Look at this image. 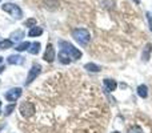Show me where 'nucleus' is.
Segmentation results:
<instances>
[{"label":"nucleus","mask_w":152,"mask_h":133,"mask_svg":"<svg viewBox=\"0 0 152 133\" xmlns=\"http://www.w3.org/2000/svg\"><path fill=\"white\" fill-rule=\"evenodd\" d=\"M112 133H120V132H118V131H115V132H112Z\"/></svg>","instance_id":"25"},{"label":"nucleus","mask_w":152,"mask_h":133,"mask_svg":"<svg viewBox=\"0 0 152 133\" xmlns=\"http://www.w3.org/2000/svg\"><path fill=\"white\" fill-rule=\"evenodd\" d=\"M128 133H143V131H142V128H140V126H132L131 129H129L128 131Z\"/></svg>","instance_id":"20"},{"label":"nucleus","mask_w":152,"mask_h":133,"mask_svg":"<svg viewBox=\"0 0 152 133\" xmlns=\"http://www.w3.org/2000/svg\"><path fill=\"white\" fill-rule=\"evenodd\" d=\"M1 9L5 11L7 13H10L13 19H21L23 17V11L19 5L13 4V3H5L1 5Z\"/></svg>","instance_id":"3"},{"label":"nucleus","mask_w":152,"mask_h":133,"mask_svg":"<svg viewBox=\"0 0 152 133\" xmlns=\"http://www.w3.org/2000/svg\"><path fill=\"white\" fill-rule=\"evenodd\" d=\"M59 61H60L61 64H64V65H67V64L71 63V57H69L64 51H60V53H59Z\"/></svg>","instance_id":"10"},{"label":"nucleus","mask_w":152,"mask_h":133,"mask_svg":"<svg viewBox=\"0 0 152 133\" xmlns=\"http://www.w3.org/2000/svg\"><path fill=\"white\" fill-rule=\"evenodd\" d=\"M13 41L12 40H0V49H8V48H12Z\"/></svg>","instance_id":"15"},{"label":"nucleus","mask_w":152,"mask_h":133,"mask_svg":"<svg viewBox=\"0 0 152 133\" xmlns=\"http://www.w3.org/2000/svg\"><path fill=\"white\" fill-rule=\"evenodd\" d=\"M84 68H86L87 70H89V72H100V68L99 65H96V64H94V63H88V64H86L84 65Z\"/></svg>","instance_id":"16"},{"label":"nucleus","mask_w":152,"mask_h":133,"mask_svg":"<svg viewBox=\"0 0 152 133\" xmlns=\"http://www.w3.org/2000/svg\"><path fill=\"white\" fill-rule=\"evenodd\" d=\"M3 70H4V67H3V65H0V73H1Z\"/></svg>","instance_id":"23"},{"label":"nucleus","mask_w":152,"mask_h":133,"mask_svg":"<svg viewBox=\"0 0 152 133\" xmlns=\"http://www.w3.org/2000/svg\"><path fill=\"white\" fill-rule=\"evenodd\" d=\"M137 94H139L142 99H145V97L148 96V88L144 85V84H142V85L137 86Z\"/></svg>","instance_id":"13"},{"label":"nucleus","mask_w":152,"mask_h":133,"mask_svg":"<svg viewBox=\"0 0 152 133\" xmlns=\"http://www.w3.org/2000/svg\"><path fill=\"white\" fill-rule=\"evenodd\" d=\"M7 61L10 64H12V65H21L24 63V57L20 55H11V56H8Z\"/></svg>","instance_id":"8"},{"label":"nucleus","mask_w":152,"mask_h":133,"mask_svg":"<svg viewBox=\"0 0 152 133\" xmlns=\"http://www.w3.org/2000/svg\"><path fill=\"white\" fill-rule=\"evenodd\" d=\"M0 107H1V101H0Z\"/></svg>","instance_id":"27"},{"label":"nucleus","mask_w":152,"mask_h":133,"mask_svg":"<svg viewBox=\"0 0 152 133\" xmlns=\"http://www.w3.org/2000/svg\"><path fill=\"white\" fill-rule=\"evenodd\" d=\"M15 109V104H11V105H8L7 108H5V115H11V112Z\"/></svg>","instance_id":"21"},{"label":"nucleus","mask_w":152,"mask_h":133,"mask_svg":"<svg viewBox=\"0 0 152 133\" xmlns=\"http://www.w3.org/2000/svg\"><path fill=\"white\" fill-rule=\"evenodd\" d=\"M5 99L8 100V101H16V100L19 99V97L21 96V88H12L10 89V91H7V93L4 94Z\"/></svg>","instance_id":"6"},{"label":"nucleus","mask_w":152,"mask_h":133,"mask_svg":"<svg viewBox=\"0 0 152 133\" xmlns=\"http://www.w3.org/2000/svg\"><path fill=\"white\" fill-rule=\"evenodd\" d=\"M42 72V67L39 65V64H34L32 68L29 69L28 72V76H27V81H26V85H29V84L32 83V81L35 80V78L39 76V73Z\"/></svg>","instance_id":"5"},{"label":"nucleus","mask_w":152,"mask_h":133,"mask_svg":"<svg viewBox=\"0 0 152 133\" xmlns=\"http://www.w3.org/2000/svg\"><path fill=\"white\" fill-rule=\"evenodd\" d=\"M43 59H44L47 63H52V61L55 60V49H53L52 44H48V45H47Z\"/></svg>","instance_id":"7"},{"label":"nucleus","mask_w":152,"mask_h":133,"mask_svg":"<svg viewBox=\"0 0 152 133\" xmlns=\"http://www.w3.org/2000/svg\"><path fill=\"white\" fill-rule=\"evenodd\" d=\"M29 47H31V43L23 41V43H20V44H19L15 49L18 51V52H23V51H26V49H29Z\"/></svg>","instance_id":"17"},{"label":"nucleus","mask_w":152,"mask_h":133,"mask_svg":"<svg viewBox=\"0 0 152 133\" xmlns=\"http://www.w3.org/2000/svg\"><path fill=\"white\" fill-rule=\"evenodd\" d=\"M43 33V28L42 27H34V28H31L29 29V32H28V36L29 37H35V36H40V35Z\"/></svg>","instance_id":"11"},{"label":"nucleus","mask_w":152,"mask_h":133,"mask_svg":"<svg viewBox=\"0 0 152 133\" xmlns=\"http://www.w3.org/2000/svg\"><path fill=\"white\" fill-rule=\"evenodd\" d=\"M134 1L136 3V4H139V3H140V0H134Z\"/></svg>","instance_id":"24"},{"label":"nucleus","mask_w":152,"mask_h":133,"mask_svg":"<svg viewBox=\"0 0 152 133\" xmlns=\"http://www.w3.org/2000/svg\"><path fill=\"white\" fill-rule=\"evenodd\" d=\"M0 1H1V0H0Z\"/></svg>","instance_id":"28"},{"label":"nucleus","mask_w":152,"mask_h":133,"mask_svg":"<svg viewBox=\"0 0 152 133\" xmlns=\"http://www.w3.org/2000/svg\"><path fill=\"white\" fill-rule=\"evenodd\" d=\"M1 61H3V57H0V63H1Z\"/></svg>","instance_id":"26"},{"label":"nucleus","mask_w":152,"mask_h":133,"mask_svg":"<svg viewBox=\"0 0 152 133\" xmlns=\"http://www.w3.org/2000/svg\"><path fill=\"white\" fill-rule=\"evenodd\" d=\"M151 51H152V45H151V44H147V47H145L144 52H143V60H144V61H148V60H150Z\"/></svg>","instance_id":"18"},{"label":"nucleus","mask_w":152,"mask_h":133,"mask_svg":"<svg viewBox=\"0 0 152 133\" xmlns=\"http://www.w3.org/2000/svg\"><path fill=\"white\" fill-rule=\"evenodd\" d=\"M19 110H20L21 116L23 117H31L32 115L35 113V105L32 104V102H28V101H24L20 104V107H19Z\"/></svg>","instance_id":"4"},{"label":"nucleus","mask_w":152,"mask_h":133,"mask_svg":"<svg viewBox=\"0 0 152 133\" xmlns=\"http://www.w3.org/2000/svg\"><path fill=\"white\" fill-rule=\"evenodd\" d=\"M11 37H12V41H20L21 39L24 37V32L21 31V29H19V31H15V32H12L11 33Z\"/></svg>","instance_id":"12"},{"label":"nucleus","mask_w":152,"mask_h":133,"mask_svg":"<svg viewBox=\"0 0 152 133\" xmlns=\"http://www.w3.org/2000/svg\"><path fill=\"white\" fill-rule=\"evenodd\" d=\"M103 84H104L105 91H107V92H113L116 89V86H118L116 81L112 80V78H105V80L103 81Z\"/></svg>","instance_id":"9"},{"label":"nucleus","mask_w":152,"mask_h":133,"mask_svg":"<svg viewBox=\"0 0 152 133\" xmlns=\"http://www.w3.org/2000/svg\"><path fill=\"white\" fill-rule=\"evenodd\" d=\"M26 25L34 28V27H36V20H35V19H28V20L26 21Z\"/></svg>","instance_id":"19"},{"label":"nucleus","mask_w":152,"mask_h":133,"mask_svg":"<svg viewBox=\"0 0 152 133\" xmlns=\"http://www.w3.org/2000/svg\"><path fill=\"white\" fill-rule=\"evenodd\" d=\"M147 20H148V27L152 31V13L151 12H147Z\"/></svg>","instance_id":"22"},{"label":"nucleus","mask_w":152,"mask_h":133,"mask_svg":"<svg viewBox=\"0 0 152 133\" xmlns=\"http://www.w3.org/2000/svg\"><path fill=\"white\" fill-rule=\"evenodd\" d=\"M29 53L31 55H37L39 53V51H40V43H37V41H35V43H31V47H29Z\"/></svg>","instance_id":"14"},{"label":"nucleus","mask_w":152,"mask_h":133,"mask_svg":"<svg viewBox=\"0 0 152 133\" xmlns=\"http://www.w3.org/2000/svg\"><path fill=\"white\" fill-rule=\"evenodd\" d=\"M72 37L79 43L80 45H87L91 40V35L86 28H76L72 31Z\"/></svg>","instance_id":"2"},{"label":"nucleus","mask_w":152,"mask_h":133,"mask_svg":"<svg viewBox=\"0 0 152 133\" xmlns=\"http://www.w3.org/2000/svg\"><path fill=\"white\" fill-rule=\"evenodd\" d=\"M59 45H60V51H64V52H66L71 59H74V60H77V59L81 57V52L76 47H74L71 43L60 40V41H59Z\"/></svg>","instance_id":"1"}]
</instances>
